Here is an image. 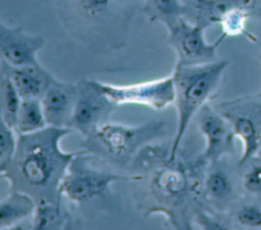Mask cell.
Instances as JSON below:
<instances>
[{
  "label": "cell",
  "instance_id": "1",
  "mask_svg": "<svg viewBox=\"0 0 261 230\" xmlns=\"http://www.w3.org/2000/svg\"><path fill=\"white\" fill-rule=\"evenodd\" d=\"M208 165L202 152H195L184 142L174 159L169 158V147L147 145L128 169L137 209L145 217L162 215L173 229H193L196 213L207 206L203 186Z\"/></svg>",
  "mask_w": 261,
  "mask_h": 230
},
{
  "label": "cell",
  "instance_id": "2",
  "mask_svg": "<svg viewBox=\"0 0 261 230\" xmlns=\"http://www.w3.org/2000/svg\"><path fill=\"white\" fill-rule=\"evenodd\" d=\"M69 127L46 126L18 134L17 149L5 170L0 172L9 184V190L30 194L36 203L62 202V180L77 152H64L61 139L72 132Z\"/></svg>",
  "mask_w": 261,
  "mask_h": 230
},
{
  "label": "cell",
  "instance_id": "3",
  "mask_svg": "<svg viewBox=\"0 0 261 230\" xmlns=\"http://www.w3.org/2000/svg\"><path fill=\"white\" fill-rule=\"evenodd\" d=\"M64 30L96 54L122 49L144 0H55Z\"/></svg>",
  "mask_w": 261,
  "mask_h": 230
},
{
  "label": "cell",
  "instance_id": "4",
  "mask_svg": "<svg viewBox=\"0 0 261 230\" xmlns=\"http://www.w3.org/2000/svg\"><path fill=\"white\" fill-rule=\"evenodd\" d=\"M85 150L79 151L62 180V197L72 204L84 216L95 217L101 213L115 214L121 211L119 195L112 184L130 182V174H121Z\"/></svg>",
  "mask_w": 261,
  "mask_h": 230
},
{
  "label": "cell",
  "instance_id": "5",
  "mask_svg": "<svg viewBox=\"0 0 261 230\" xmlns=\"http://www.w3.org/2000/svg\"><path fill=\"white\" fill-rule=\"evenodd\" d=\"M228 65L227 60L198 65H174L171 76L175 92L176 129L169 147L170 159L176 157L191 121L215 95Z\"/></svg>",
  "mask_w": 261,
  "mask_h": 230
},
{
  "label": "cell",
  "instance_id": "6",
  "mask_svg": "<svg viewBox=\"0 0 261 230\" xmlns=\"http://www.w3.org/2000/svg\"><path fill=\"white\" fill-rule=\"evenodd\" d=\"M166 135L162 119H151L139 125L107 122L83 137L81 147L110 167L129 169L139 152Z\"/></svg>",
  "mask_w": 261,
  "mask_h": 230
},
{
  "label": "cell",
  "instance_id": "7",
  "mask_svg": "<svg viewBox=\"0 0 261 230\" xmlns=\"http://www.w3.org/2000/svg\"><path fill=\"white\" fill-rule=\"evenodd\" d=\"M230 123L243 143L239 167L246 166L261 152V95L223 101L214 106Z\"/></svg>",
  "mask_w": 261,
  "mask_h": 230
},
{
  "label": "cell",
  "instance_id": "8",
  "mask_svg": "<svg viewBox=\"0 0 261 230\" xmlns=\"http://www.w3.org/2000/svg\"><path fill=\"white\" fill-rule=\"evenodd\" d=\"M76 87L77 98L70 128L86 137L110 121L117 105L100 89L97 79L82 78Z\"/></svg>",
  "mask_w": 261,
  "mask_h": 230
},
{
  "label": "cell",
  "instance_id": "9",
  "mask_svg": "<svg viewBox=\"0 0 261 230\" xmlns=\"http://www.w3.org/2000/svg\"><path fill=\"white\" fill-rule=\"evenodd\" d=\"M225 39L221 35L216 42L208 43L205 28L181 18L167 30L166 41L176 55L178 65H198L210 63L217 59V48Z\"/></svg>",
  "mask_w": 261,
  "mask_h": 230
},
{
  "label": "cell",
  "instance_id": "10",
  "mask_svg": "<svg viewBox=\"0 0 261 230\" xmlns=\"http://www.w3.org/2000/svg\"><path fill=\"white\" fill-rule=\"evenodd\" d=\"M98 84L105 95L117 106L138 104L159 111L174 104L175 100L174 83L171 74L159 79L127 85H116L100 80H98Z\"/></svg>",
  "mask_w": 261,
  "mask_h": 230
},
{
  "label": "cell",
  "instance_id": "11",
  "mask_svg": "<svg viewBox=\"0 0 261 230\" xmlns=\"http://www.w3.org/2000/svg\"><path fill=\"white\" fill-rule=\"evenodd\" d=\"M194 119L205 138L206 145L202 155L209 163L221 161L236 153L234 131L227 119L214 106L205 104Z\"/></svg>",
  "mask_w": 261,
  "mask_h": 230
},
{
  "label": "cell",
  "instance_id": "12",
  "mask_svg": "<svg viewBox=\"0 0 261 230\" xmlns=\"http://www.w3.org/2000/svg\"><path fill=\"white\" fill-rule=\"evenodd\" d=\"M45 43L43 36L29 34L21 25L10 26L0 22V60L11 66L40 64L38 53Z\"/></svg>",
  "mask_w": 261,
  "mask_h": 230
},
{
  "label": "cell",
  "instance_id": "13",
  "mask_svg": "<svg viewBox=\"0 0 261 230\" xmlns=\"http://www.w3.org/2000/svg\"><path fill=\"white\" fill-rule=\"evenodd\" d=\"M182 18L208 28L218 24L221 17L230 9L241 7L252 15H261V0H181Z\"/></svg>",
  "mask_w": 261,
  "mask_h": 230
},
{
  "label": "cell",
  "instance_id": "14",
  "mask_svg": "<svg viewBox=\"0 0 261 230\" xmlns=\"http://www.w3.org/2000/svg\"><path fill=\"white\" fill-rule=\"evenodd\" d=\"M76 98V83L54 80L41 98L47 125L70 128Z\"/></svg>",
  "mask_w": 261,
  "mask_h": 230
},
{
  "label": "cell",
  "instance_id": "15",
  "mask_svg": "<svg viewBox=\"0 0 261 230\" xmlns=\"http://www.w3.org/2000/svg\"><path fill=\"white\" fill-rule=\"evenodd\" d=\"M0 73L9 77L22 100L41 99L49 85L57 79L41 63L15 67L0 60Z\"/></svg>",
  "mask_w": 261,
  "mask_h": 230
},
{
  "label": "cell",
  "instance_id": "16",
  "mask_svg": "<svg viewBox=\"0 0 261 230\" xmlns=\"http://www.w3.org/2000/svg\"><path fill=\"white\" fill-rule=\"evenodd\" d=\"M222 161L209 163L203 186L206 205L219 212L224 211L234 198L233 180Z\"/></svg>",
  "mask_w": 261,
  "mask_h": 230
},
{
  "label": "cell",
  "instance_id": "17",
  "mask_svg": "<svg viewBox=\"0 0 261 230\" xmlns=\"http://www.w3.org/2000/svg\"><path fill=\"white\" fill-rule=\"evenodd\" d=\"M76 226L75 219L70 210L62 202L37 203L32 217V228L35 230H61L72 229Z\"/></svg>",
  "mask_w": 261,
  "mask_h": 230
},
{
  "label": "cell",
  "instance_id": "18",
  "mask_svg": "<svg viewBox=\"0 0 261 230\" xmlns=\"http://www.w3.org/2000/svg\"><path fill=\"white\" fill-rule=\"evenodd\" d=\"M36 200L28 193L19 190H9L0 203V229H12L24 220L33 217Z\"/></svg>",
  "mask_w": 261,
  "mask_h": 230
},
{
  "label": "cell",
  "instance_id": "19",
  "mask_svg": "<svg viewBox=\"0 0 261 230\" xmlns=\"http://www.w3.org/2000/svg\"><path fill=\"white\" fill-rule=\"evenodd\" d=\"M141 12L151 21L165 26L166 31L182 18L181 0H144Z\"/></svg>",
  "mask_w": 261,
  "mask_h": 230
},
{
  "label": "cell",
  "instance_id": "20",
  "mask_svg": "<svg viewBox=\"0 0 261 230\" xmlns=\"http://www.w3.org/2000/svg\"><path fill=\"white\" fill-rule=\"evenodd\" d=\"M47 125L41 99H24L18 111L15 130L18 134L31 133L45 128Z\"/></svg>",
  "mask_w": 261,
  "mask_h": 230
},
{
  "label": "cell",
  "instance_id": "21",
  "mask_svg": "<svg viewBox=\"0 0 261 230\" xmlns=\"http://www.w3.org/2000/svg\"><path fill=\"white\" fill-rule=\"evenodd\" d=\"M21 101V97L9 77L0 73V120L14 129Z\"/></svg>",
  "mask_w": 261,
  "mask_h": 230
},
{
  "label": "cell",
  "instance_id": "22",
  "mask_svg": "<svg viewBox=\"0 0 261 230\" xmlns=\"http://www.w3.org/2000/svg\"><path fill=\"white\" fill-rule=\"evenodd\" d=\"M252 14L245 8L237 7L228 10L220 19L219 25L222 35L226 37L246 36L249 40H253V36L246 31V22Z\"/></svg>",
  "mask_w": 261,
  "mask_h": 230
},
{
  "label": "cell",
  "instance_id": "23",
  "mask_svg": "<svg viewBox=\"0 0 261 230\" xmlns=\"http://www.w3.org/2000/svg\"><path fill=\"white\" fill-rule=\"evenodd\" d=\"M18 142L17 131L1 120L0 124V172L5 170L15 155Z\"/></svg>",
  "mask_w": 261,
  "mask_h": 230
},
{
  "label": "cell",
  "instance_id": "24",
  "mask_svg": "<svg viewBox=\"0 0 261 230\" xmlns=\"http://www.w3.org/2000/svg\"><path fill=\"white\" fill-rule=\"evenodd\" d=\"M194 225L208 230H224L231 227L228 220L221 217L216 210L209 206H204L198 210L194 218Z\"/></svg>",
  "mask_w": 261,
  "mask_h": 230
},
{
  "label": "cell",
  "instance_id": "25",
  "mask_svg": "<svg viewBox=\"0 0 261 230\" xmlns=\"http://www.w3.org/2000/svg\"><path fill=\"white\" fill-rule=\"evenodd\" d=\"M234 221L245 228L261 227V205L247 203L239 206L234 211Z\"/></svg>",
  "mask_w": 261,
  "mask_h": 230
},
{
  "label": "cell",
  "instance_id": "26",
  "mask_svg": "<svg viewBox=\"0 0 261 230\" xmlns=\"http://www.w3.org/2000/svg\"><path fill=\"white\" fill-rule=\"evenodd\" d=\"M249 168L245 171L242 177V186L246 192L254 195H261V162H254L252 159L249 163Z\"/></svg>",
  "mask_w": 261,
  "mask_h": 230
}]
</instances>
